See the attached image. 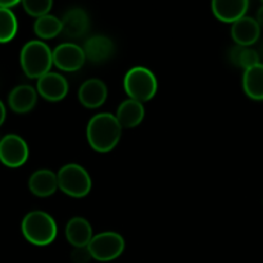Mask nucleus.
<instances>
[{"label":"nucleus","mask_w":263,"mask_h":263,"mask_svg":"<svg viewBox=\"0 0 263 263\" xmlns=\"http://www.w3.org/2000/svg\"><path fill=\"white\" fill-rule=\"evenodd\" d=\"M122 136V126L112 113H98L89 121L86 138L89 145L99 153H108L117 146Z\"/></svg>","instance_id":"obj_1"},{"label":"nucleus","mask_w":263,"mask_h":263,"mask_svg":"<svg viewBox=\"0 0 263 263\" xmlns=\"http://www.w3.org/2000/svg\"><path fill=\"white\" fill-rule=\"evenodd\" d=\"M23 236L31 244L37 247L49 246L58 234V226L53 216L44 211H32L23 217L21 223Z\"/></svg>","instance_id":"obj_2"},{"label":"nucleus","mask_w":263,"mask_h":263,"mask_svg":"<svg viewBox=\"0 0 263 263\" xmlns=\"http://www.w3.org/2000/svg\"><path fill=\"white\" fill-rule=\"evenodd\" d=\"M20 62L26 76L39 80L53 67V50L44 41L31 40L23 45Z\"/></svg>","instance_id":"obj_3"},{"label":"nucleus","mask_w":263,"mask_h":263,"mask_svg":"<svg viewBox=\"0 0 263 263\" xmlns=\"http://www.w3.org/2000/svg\"><path fill=\"white\" fill-rule=\"evenodd\" d=\"M123 87L130 99L145 103L153 99L158 90V81L153 71L143 66L128 69L123 79Z\"/></svg>","instance_id":"obj_4"},{"label":"nucleus","mask_w":263,"mask_h":263,"mask_svg":"<svg viewBox=\"0 0 263 263\" xmlns=\"http://www.w3.org/2000/svg\"><path fill=\"white\" fill-rule=\"evenodd\" d=\"M57 176H58L59 189L68 197L85 198L91 192V177L81 164H64L58 171Z\"/></svg>","instance_id":"obj_5"},{"label":"nucleus","mask_w":263,"mask_h":263,"mask_svg":"<svg viewBox=\"0 0 263 263\" xmlns=\"http://www.w3.org/2000/svg\"><path fill=\"white\" fill-rule=\"evenodd\" d=\"M125 239L115 231H104L94 235L87 246L90 254L99 262H109L118 258L125 251Z\"/></svg>","instance_id":"obj_6"},{"label":"nucleus","mask_w":263,"mask_h":263,"mask_svg":"<svg viewBox=\"0 0 263 263\" xmlns=\"http://www.w3.org/2000/svg\"><path fill=\"white\" fill-rule=\"evenodd\" d=\"M30 149L25 139L17 134H8L0 140V162L10 168H17L27 162Z\"/></svg>","instance_id":"obj_7"},{"label":"nucleus","mask_w":263,"mask_h":263,"mask_svg":"<svg viewBox=\"0 0 263 263\" xmlns=\"http://www.w3.org/2000/svg\"><path fill=\"white\" fill-rule=\"evenodd\" d=\"M86 62L84 48L74 43H63L53 50V63L64 72H76Z\"/></svg>","instance_id":"obj_8"},{"label":"nucleus","mask_w":263,"mask_h":263,"mask_svg":"<svg viewBox=\"0 0 263 263\" xmlns=\"http://www.w3.org/2000/svg\"><path fill=\"white\" fill-rule=\"evenodd\" d=\"M36 90L48 102H61L68 94V82L63 74L50 71L37 80Z\"/></svg>","instance_id":"obj_9"},{"label":"nucleus","mask_w":263,"mask_h":263,"mask_svg":"<svg viewBox=\"0 0 263 263\" xmlns=\"http://www.w3.org/2000/svg\"><path fill=\"white\" fill-rule=\"evenodd\" d=\"M80 103L89 109L102 107L108 98V89L100 79H89L82 82L77 92Z\"/></svg>","instance_id":"obj_10"},{"label":"nucleus","mask_w":263,"mask_h":263,"mask_svg":"<svg viewBox=\"0 0 263 263\" xmlns=\"http://www.w3.org/2000/svg\"><path fill=\"white\" fill-rule=\"evenodd\" d=\"M231 37L236 45L251 48L261 37V26L256 18L246 15L231 25Z\"/></svg>","instance_id":"obj_11"},{"label":"nucleus","mask_w":263,"mask_h":263,"mask_svg":"<svg viewBox=\"0 0 263 263\" xmlns=\"http://www.w3.org/2000/svg\"><path fill=\"white\" fill-rule=\"evenodd\" d=\"M84 51L86 59L95 64H100L112 58L116 51V46L108 36L94 35L85 41Z\"/></svg>","instance_id":"obj_12"},{"label":"nucleus","mask_w":263,"mask_h":263,"mask_svg":"<svg viewBox=\"0 0 263 263\" xmlns=\"http://www.w3.org/2000/svg\"><path fill=\"white\" fill-rule=\"evenodd\" d=\"M211 7H212L213 15L218 21L233 25L240 18L246 17L249 9V2L248 0H234V2L215 0Z\"/></svg>","instance_id":"obj_13"},{"label":"nucleus","mask_w":263,"mask_h":263,"mask_svg":"<svg viewBox=\"0 0 263 263\" xmlns=\"http://www.w3.org/2000/svg\"><path fill=\"white\" fill-rule=\"evenodd\" d=\"M28 189L39 198L51 197L59 189L58 176L51 170H37L30 176Z\"/></svg>","instance_id":"obj_14"},{"label":"nucleus","mask_w":263,"mask_h":263,"mask_svg":"<svg viewBox=\"0 0 263 263\" xmlns=\"http://www.w3.org/2000/svg\"><path fill=\"white\" fill-rule=\"evenodd\" d=\"M66 238L73 248L87 247L94 238L91 223L80 216L71 218L66 225Z\"/></svg>","instance_id":"obj_15"},{"label":"nucleus","mask_w":263,"mask_h":263,"mask_svg":"<svg viewBox=\"0 0 263 263\" xmlns=\"http://www.w3.org/2000/svg\"><path fill=\"white\" fill-rule=\"evenodd\" d=\"M8 103L13 112L28 113L37 103V90L31 85H18L9 92Z\"/></svg>","instance_id":"obj_16"},{"label":"nucleus","mask_w":263,"mask_h":263,"mask_svg":"<svg viewBox=\"0 0 263 263\" xmlns=\"http://www.w3.org/2000/svg\"><path fill=\"white\" fill-rule=\"evenodd\" d=\"M63 32L67 37L79 39L84 36L90 28V20L87 13L80 8L69 9L62 18Z\"/></svg>","instance_id":"obj_17"},{"label":"nucleus","mask_w":263,"mask_h":263,"mask_svg":"<svg viewBox=\"0 0 263 263\" xmlns=\"http://www.w3.org/2000/svg\"><path fill=\"white\" fill-rule=\"evenodd\" d=\"M115 116L122 128H133L143 122L145 117V108L143 103L128 98L118 105Z\"/></svg>","instance_id":"obj_18"},{"label":"nucleus","mask_w":263,"mask_h":263,"mask_svg":"<svg viewBox=\"0 0 263 263\" xmlns=\"http://www.w3.org/2000/svg\"><path fill=\"white\" fill-rule=\"evenodd\" d=\"M243 90L248 98L253 100H263V64L259 63L244 71Z\"/></svg>","instance_id":"obj_19"},{"label":"nucleus","mask_w":263,"mask_h":263,"mask_svg":"<svg viewBox=\"0 0 263 263\" xmlns=\"http://www.w3.org/2000/svg\"><path fill=\"white\" fill-rule=\"evenodd\" d=\"M33 31L43 40H50L63 32L62 20L53 14H46L37 18L33 23Z\"/></svg>","instance_id":"obj_20"},{"label":"nucleus","mask_w":263,"mask_h":263,"mask_svg":"<svg viewBox=\"0 0 263 263\" xmlns=\"http://www.w3.org/2000/svg\"><path fill=\"white\" fill-rule=\"evenodd\" d=\"M229 57H230V62L234 66L243 68L244 71L261 63L258 50L247 48V46H234L230 50V55Z\"/></svg>","instance_id":"obj_21"},{"label":"nucleus","mask_w":263,"mask_h":263,"mask_svg":"<svg viewBox=\"0 0 263 263\" xmlns=\"http://www.w3.org/2000/svg\"><path fill=\"white\" fill-rule=\"evenodd\" d=\"M18 30V21L12 9L0 8V43H9Z\"/></svg>","instance_id":"obj_22"},{"label":"nucleus","mask_w":263,"mask_h":263,"mask_svg":"<svg viewBox=\"0 0 263 263\" xmlns=\"http://www.w3.org/2000/svg\"><path fill=\"white\" fill-rule=\"evenodd\" d=\"M22 5L27 14L40 18L49 14L53 8V2L51 0H25L22 2Z\"/></svg>","instance_id":"obj_23"},{"label":"nucleus","mask_w":263,"mask_h":263,"mask_svg":"<svg viewBox=\"0 0 263 263\" xmlns=\"http://www.w3.org/2000/svg\"><path fill=\"white\" fill-rule=\"evenodd\" d=\"M91 254H90L89 248L84 247V248H73L71 252V259L74 263H87L91 259Z\"/></svg>","instance_id":"obj_24"},{"label":"nucleus","mask_w":263,"mask_h":263,"mask_svg":"<svg viewBox=\"0 0 263 263\" xmlns=\"http://www.w3.org/2000/svg\"><path fill=\"white\" fill-rule=\"evenodd\" d=\"M17 4H20L18 0H0V8H4V9H12Z\"/></svg>","instance_id":"obj_25"},{"label":"nucleus","mask_w":263,"mask_h":263,"mask_svg":"<svg viewBox=\"0 0 263 263\" xmlns=\"http://www.w3.org/2000/svg\"><path fill=\"white\" fill-rule=\"evenodd\" d=\"M5 117H7V110H5V105H4V103L0 100V126L4 123Z\"/></svg>","instance_id":"obj_26"},{"label":"nucleus","mask_w":263,"mask_h":263,"mask_svg":"<svg viewBox=\"0 0 263 263\" xmlns=\"http://www.w3.org/2000/svg\"><path fill=\"white\" fill-rule=\"evenodd\" d=\"M256 20H257V22H258V25L261 26V28H263V3H262L261 7H259L258 12H257Z\"/></svg>","instance_id":"obj_27"},{"label":"nucleus","mask_w":263,"mask_h":263,"mask_svg":"<svg viewBox=\"0 0 263 263\" xmlns=\"http://www.w3.org/2000/svg\"><path fill=\"white\" fill-rule=\"evenodd\" d=\"M258 54H259V58H261V63L263 64V45L261 46V49H259Z\"/></svg>","instance_id":"obj_28"}]
</instances>
